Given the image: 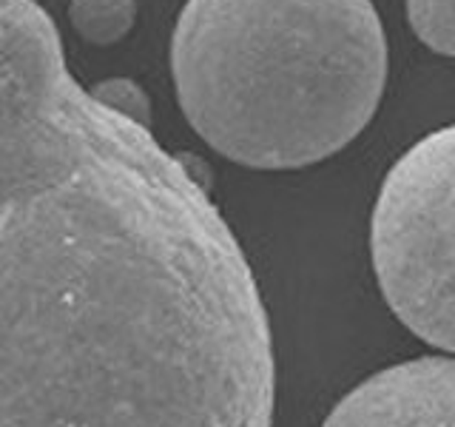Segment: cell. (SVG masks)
<instances>
[{
  "instance_id": "4",
  "label": "cell",
  "mask_w": 455,
  "mask_h": 427,
  "mask_svg": "<svg viewBox=\"0 0 455 427\" xmlns=\"http://www.w3.org/2000/svg\"><path fill=\"white\" fill-rule=\"evenodd\" d=\"M322 427H455V359L421 356L379 370Z\"/></svg>"
},
{
  "instance_id": "1",
  "label": "cell",
  "mask_w": 455,
  "mask_h": 427,
  "mask_svg": "<svg viewBox=\"0 0 455 427\" xmlns=\"http://www.w3.org/2000/svg\"><path fill=\"white\" fill-rule=\"evenodd\" d=\"M276 353L239 239L185 160L0 0V427H270Z\"/></svg>"
},
{
  "instance_id": "5",
  "label": "cell",
  "mask_w": 455,
  "mask_h": 427,
  "mask_svg": "<svg viewBox=\"0 0 455 427\" xmlns=\"http://www.w3.org/2000/svg\"><path fill=\"white\" fill-rule=\"evenodd\" d=\"M137 0H68L71 28L92 46H114L134 28Z\"/></svg>"
},
{
  "instance_id": "3",
  "label": "cell",
  "mask_w": 455,
  "mask_h": 427,
  "mask_svg": "<svg viewBox=\"0 0 455 427\" xmlns=\"http://www.w3.org/2000/svg\"><path fill=\"white\" fill-rule=\"evenodd\" d=\"M370 254L390 310L427 345L455 353V125L419 140L387 171Z\"/></svg>"
},
{
  "instance_id": "2",
  "label": "cell",
  "mask_w": 455,
  "mask_h": 427,
  "mask_svg": "<svg viewBox=\"0 0 455 427\" xmlns=\"http://www.w3.org/2000/svg\"><path fill=\"white\" fill-rule=\"evenodd\" d=\"M171 75L185 120L217 154L305 168L373 120L387 37L370 0H188Z\"/></svg>"
},
{
  "instance_id": "7",
  "label": "cell",
  "mask_w": 455,
  "mask_h": 427,
  "mask_svg": "<svg viewBox=\"0 0 455 427\" xmlns=\"http://www.w3.org/2000/svg\"><path fill=\"white\" fill-rule=\"evenodd\" d=\"M92 94L103 106L123 114V117L151 128V100H148L146 89H142L137 80H132V77H106V80H100L97 85H92Z\"/></svg>"
},
{
  "instance_id": "6",
  "label": "cell",
  "mask_w": 455,
  "mask_h": 427,
  "mask_svg": "<svg viewBox=\"0 0 455 427\" xmlns=\"http://www.w3.org/2000/svg\"><path fill=\"white\" fill-rule=\"evenodd\" d=\"M407 18L427 49L455 57V0H407Z\"/></svg>"
}]
</instances>
